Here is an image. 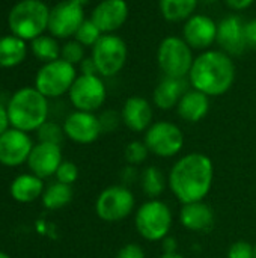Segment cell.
Listing matches in <instances>:
<instances>
[{
  "instance_id": "ba28073f",
  "label": "cell",
  "mask_w": 256,
  "mask_h": 258,
  "mask_svg": "<svg viewBox=\"0 0 256 258\" xmlns=\"http://www.w3.org/2000/svg\"><path fill=\"white\" fill-rule=\"evenodd\" d=\"M77 74L74 65L63 59L45 63L36 74V89L47 98H56L69 92Z\"/></svg>"
},
{
  "instance_id": "7a4b0ae2",
  "label": "cell",
  "mask_w": 256,
  "mask_h": 258,
  "mask_svg": "<svg viewBox=\"0 0 256 258\" xmlns=\"http://www.w3.org/2000/svg\"><path fill=\"white\" fill-rule=\"evenodd\" d=\"M235 80V63L229 54L222 50H205L192 65L189 82L193 89L208 97L226 94Z\"/></svg>"
},
{
  "instance_id": "603a6c76",
  "label": "cell",
  "mask_w": 256,
  "mask_h": 258,
  "mask_svg": "<svg viewBox=\"0 0 256 258\" xmlns=\"http://www.w3.org/2000/svg\"><path fill=\"white\" fill-rule=\"evenodd\" d=\"M44 183L42 178L36 177L35 174H23L14 178L11 183V197L23 204L32 203L42 197L44 194Z\"/></svg>"
},
{
  "instance_id": "484cf974",
  "label": "cell",
  "mask_w": 256,
  "mask_h": 258,
  "mask_svg": "<svg viewBox=\"0 0 256 258\" xmlns=\"http://www.w3.org/2000/svg\"><path fill=\"white\" fill-rule=\"evenodd\" d=\"M72 187L69 184H63L54 181L48 187H45L41 200L45 209L48 210H60L72 201Z\"/></svg>"
},
{
  "instance_id": "83f0119b",
  "label": "cell",
  "mask_w": 256,
  "mask_h": 258,
  "mask_svg": "<svg viewBox=\"0 0 256 258\" xmlns=\"http://www.w3.org/2000/svg\"><path fill=\"white\" fill-rule=\"evenodd\" d=\"M32 51L39 60L48 63V62L57 60L62 50L59 48V44L56 42L53 36L41 35L32 41Z\"/></svg>"
},
{
  "instance_id": "ac0fdd59",
  "label": "cell",
  "mask_w": 256,
  "mask_h": 258,
  "mask_svg": "<svg viewBox=\"0 0 256 258\" xmlns=\"http://www.w3.org/2000/svg\"><path fill=\"white\" fill-rule=\"evenodd\" d=\"M62 162L60 145L39 142L38 145H33L27 159V166L36 177L47 178L56 174Z\"/></svg>"
},
{
  "instance_id": "836d02e7",
  "label": "cell",
  "mask_w": 256,
  "mask_h": 258,
  "mask_svg": "<svg viewBox=\"0 0 256 258\" xmlns=\"http://www.w3.org/2000/svg\"><path fill=\"white\" fill-rule=\"evenodd\" d=\"M255 246L246 240H238L228 249V258H253Z\"/></svg>"
},
{
  "instance_id": "ffe728a7",
  "label": "cell",
  "mask_w": 256,
  "mask_h": 258,
  "mask_svg": "<svg viewBox=\"0 0 256 258\" xmlns=\"http://www.w3.org/2000/svg\"><path fill=\"white\" fill-rule=\"evenodd\" d=\"M181 225L193 233H208L214 227V212L204 201L183 204L180 212Z\"/></svg>"
},
{
  "instance_id": "8992f818",
  "label": "cell",
  "mask_w": 256,
  "mask_h": 258,
  "mask_svg": "<svg viewBox=\"0 0 256 258\" xmlns=\"http://www.w3.org/2000/svg\"><path fill=\"white\" fill-rule=\"evenodd\" d=\"M157 62L164 76L186 79L195 62L193 50L183 36H166L158 45Z\"/></svg>"
},
{
  "instance_id": "ab89813d",
  "label": "cell",
  "mask_w": 256,
  "mask_h": 258,
  "mask_svg": "<svg viewBox=\"0 0 256 258\" xmlns=\"http://www.w3.org/2000/svg\"><path fill=\"white\" fill-rule=\"evenodd\" d=\"M9 116H8V110L0 104V135H3L8 130L9 125Z\"/></svg>"
},
{
  "instance_id": "8d00e7d4",
  "label": "cell",
  "mask_w": 256,
  "mask_h": 258,
  "mask_svg": "<svg viewBox=\"0 0 256 258\" xmlns=\"http://www.w3.org/2000/svg\"><path fill=\"white\" fill-rule=\"evenodd\" d=\"M246 44L247 48L256 51V18H252L246 23Z\"/></svg>"
},
{
  "instance_id": "f1b7e54d",
  "label": "cell",
  "mask_w": 256,
  "mask_h": 258,
  "mask_svg": "<svg viewBox=\"0 0 256 258\" xmlns=\"http://www.w3.org/2000/svg\"><path fill=\"white\" fill-rule=\"evenodd\" d=\"M103 35L104 33L89 18V20H84L81 23V26L78 27V30L75 32L74 36H75V41H78L81 45H84V47H94Z\"/></svg>"
},
{
  "instance_id": "e0dca14e",
  "label": "cell",
  "mask_w": 256,
  "mask_h": 258,
  "mask_svg": "<svg viewBox=\"0 0 256 258\" xmlns=\"http://www.w3.org/2000/svg\"><path fill=\"white\" fill-rule=\"evenodd\" d=\"M128 18L125 0H101L92 11L91 20L103 33H113L121 29Z\"/></svg>"
},
{
  "instance_id": "f35d334b",
  "label": "cell",
  "mask_w": 256,
  "mask_h": 258,
  "mask_svg": "<svg viewBox=\"0 0 256 258\" xmlns=\"http://www.w3.org/2000/svg\"><path fill=\"white\" fill-rule=\"evenodd\" d=\"M253 2L255 0H225L228 8H231L232 11H244V9L250 8Z\"/></svg>"
},
{
  "instance_id": "1f68e13d",
  "label": "cell",
  "mask_w": 256,
  "mask_h": 258,
  "mask_svg": "<svg viewBox=\"0 0 256 258\" xmlns=\"http://www.w3.org/2000/svg\"><path fill=\"white\" fill-rule=\"evenodd\" d=\"M60 56L71 65L81 63V60L84 59V45H81L78 41H68L62 47Z\"/></svg>"
},
{
  "instance_id": "b9f144b4",
  "label": "cell",
  "mask_w": 256,
  "mask_h": 258,
  "mask_svg": "<svg viewBox=\"0 0 256 258\" xmlns=\"http://www.w3.org/2000/svg\"><path fill=\"white\" fill-rule=\"evenodd\" d=\"M160 258H184L181 254H177V252H164Z\"/></svg>"
},
{
  "instance_id": "d4e9b609",
  "label": "cell",
  "mask_w": 256,
  "mask_h": 258,
  "mask_svg": "<svg viewBox=\"0 0 256 258\" xmlns=\"http://www.w3.org/2000/svg\"><path fill=\"white\" fill-rule=\"evenodd\" d=\"M26 57L24 39L18 36L0 38V67H15Z\"/></svg>"
},
{
  "instance_id": "f546056e",
  "label": "cell",
  "mask_w": 256,
  "mask_h": 258,
  "mask_svg": "<svg viewBox=\"0 0 256 258\" xmlns=\"http://www.w3.org/2000/svg\"><path fill=\"white\" fill-rule=\"evenodd\" d=\"M38 138L39 142H45V144H54V145H60V142L63 141L65 132L63 127L54 124V122H44L38 130Z\"/></svg>"
},
{
  "instance_id": "2e32d148",
  "label": "cell",
  "mask_w": 256,
  "mask_h": 258,
  "mask_svg": "<svg viewBox=\"0 0 256 258\" xmlns=\"http://www.w3.org/2000/svg\"><path fill=\"white\" fill-rule=\"evenodd\" d=\"M220 50L226 54L240 56L247 50L246 44V23L238 15H228L217 23V39Z\"/></svg>"
},
{
  "instance_id": "d590c367",
  "label": "cell",
  "mask_w": 256,
  "mask_h": 258,
  "mask_svg": "<svg viewBox=\"0 0 256 258\" xmlns=\"http://www.w3.org/2000/svg\"><path fill=\"white\" fill-rule=\"evenodd\" d=\"M115 258H146V255L142 246H139L137 243H128L118 251Z\"/></svg>"
},
{
  "instance_id": "7402d4cb",
  "label": "cell",
  "mask_w": 256,
  "mask_h": 258,
  "mask_svg": "<svg viewBox=\"0 0 256 258\" xmlns=\"http://www.w3.org/2000/svg\"><path fill=\"white\" fill-rule=\"evenodd\" d=\"M210 110V97L198 89H189L180 100L177 112L187 122L202 121Z\"/></svg>"
},
{
  "instance_id": "7c38bea8",
  "label": "cell",
  "mask_w": 256,
  "mask_h": 258,
  "mask_svg": "<svg viewBox=\"0 0 256 258\" xmlns=\"http://www.w3.org/2000/svg\"><path fill=\"white\" fill-rule=\"evenodd\" d=\"M84 20L83 6L71 0H65L50 11L48 30L56 38H69L75 35Z\"/></svg>"
},
{
  "instance_id": "5bb4252c",
  "label": "cell",
  "mask_w": 256,
  "mask_h": 258,
  "mask_svg": "<svg viewBox=\"0 0 256 258\" xmlns=\"http://www.w3.org/2000/svg\"><path fill=\"white\" fill-rule=\"evenodd\" d=\"M183 39L192 50H210L217 39V23L205 14H195L184 23Z\"/></svg>"
},
{
  "instance_id": "ee69618b",
  "label": "cell",
  "mask_w": 256,
  "mask_h": 258,
  "mask_svg": "<svg viewBox=\"0 0 256 258\" xmlns=\"http://www.w3.org/2000/svg\"><path fill=\"white\" fill-rule=\"evenodd\" d=\"M204 3H208V5H213V3H216V2H219V0H202Z\"/></svg>"
},
{
  "instance_id": "30bf717a",
  "label": "cell",
  "mask_w": 256,
  "mask_h": 258,
  "mask_svg": "<svg viewBox=\"0 0 256 258\" xmlns=\"http://www.w3.org/2000/svg\"><path fill=\"white\" fill-rule=\"evenodd\" d=\"M143 142L149 153L158 157H174L184 147V133L174 122L157 121L145 132Z\"/></svg>"
},
{
  "instance_id": "3957f363",
  "label": "cell",
  "mask_w": 256,
  "mask_h": 258,
  "mask_svg": "<svg viewBox=\"0 0 256 258\" xmlns=\"http://www.w3.org/2000/svg\"><path fill=\"white\" fill-rule=\"evenodd\" d=\"M6 110L11 125L27 133L47 122L48 101L36 88H23L11 97Z\"/></svg>"
},
{
  "instance_id": "9c48e42d",
  "label": "cell",
  "mask_w": 256,
  "mask_h": 258,
  "mask_svg": "<svg viewBox=\"0 0 256 258\" xmlns=\"http://www.w3.org/2000/svg\"><path fill=\"white\" fill-rule=\"evenodd\" d=\"M134 204V195L128 187L110 186L98 195L95 201V212L104 222H119L133 213Z\"/></svg>"
},
{
  "instance_id": "60d3db41",
  "label": "cell",
  "mask_w": 256,
  "mask_h": 258,
  "mask_svg": "<svg viewBox=\"0 0 256 258\" xmlns=\"http://www.w3.org/2000/svg\"><path fill=\"white\" fill-rule=\"evenodd\" d=\"M163 240H164V252H175V248H177L175 239H174V237L169 239V236H167V237L163 239Z\"/></svg>"
},
{
  "instance_id": "9a60e30c",
  "label": "cell",
  "mask_w": 256,
  "mask_h": 258,
  "mask_svg": "<svg viewBox=\"0 0 256 258\" xmlns=\"http://www.w3.org/2000/svg\"><path fill=\"white\" fill-rule=\"evenodd\" d=\"M63 132L68 139L77 144H92L95 142L103 128L100 124V118L92 112L75 110L69 113L63 122Z\"/></svg>"
},
{
  "instance_id": "44dd1931",
  "label": "cell",
  "mask_w": 256,
  "mask_h": 258,
  "mask_svg": "<svg viewBox=\"0 0 256 258\" xmlns=\"http://www.w3.org/2000/svg\"><path fill=\"white\" fill-rule=\"evenodd\" d=\"M189 83L190 82L186 79L164 76L152 92L154 104L161 110H170L172 107H177L181 97L189 91Z\"/></svg>"
},
{
  "instance_id": "e575fe53",
  "label": "cell",
  "mask_w": 256,
  "mask_h": 258,
  "mask_svg": "<svg viewBox=\"0 0 256 258\" xmlns=\"http://www.w3.org/2000/svg\"><path fill=\"white\" fill-rule=\"evenodd\" d=\"M98 118H100V124H101L103 132H112V130H115L119 125V122L122 121L121 115L118 112H115V110H106Z\"/></svg>"
},
{
  "instance_id": "5b68a950",
  "label": "cell",
  "mask_w": 256,
  "mask_h": 258,
  "mask_svg": "<svg viewBox=\"0 0 256 258\" xmlns=\"http://www.w3.org/2000/svg\"><path fill=\"white\" fill-rule=\"evenodd\" d=\"M134 225L145 240H163L169 236L172 228V212L166 203L160 200H149L137 209Z\"/></svg>"
},
{
  "instance_id": "8fae6325",
  "label": "cell",
  "mask_w": 256,
  "mask_h": 258,
  "mask_svg": "<svg viewBox=\"0 0 256 258\" xmlns=\"http://www.w3.org/2000/svg\"><path fill=\"white\" fill-rule=\"evenodd\" d=\"M68 94L72 106L77 110L94 113L104 104L107 97V89L100 76L81 74L75 79Z\"/></svg>"
},
{
  "instance_id": "4316f807",
  "label": "cell",
  "mask_w": 256,
  "mask_h": 258,
  "mask_svg": "<svg viewBox=\"0 0 256 258\" xmlns=\"http://www.w3.org/2000/svg\"><path fill=\"white\" fill-rule=\"evenodd\" d=\"M140 186L146 197H149L151 200H157L166 187V180L163 177V172L157 166L145 168L143 172L140 174Z\"/></svg>"
},
{
  "instance_id": "d6986e66",
  "label": "cell",
  "mask_w": 256,
  "mask_h": 258,
  "mask_svg": "<svg viewBox=\"0 0 256 258\" xmlns=\"http://www.w3.org/2000/svg\"><path fill=\"white\" fill-rule=\"evenodd\" d=\"M122 122L131 132H146L152 124V107L143 97L133 95L127 98L121 112Z\"/></svg>"
},
{
  "instance_id": "6da1fadb",
  "label": "cell",
  "mask_w": 256,
  "mask_h": 258,
  "mask_svg": "<svg viewBox=\"0 0 256 258\" xmlns=\"http://www.w3.org/2000/svg\"><path fill=\"white\" fill-rule=\"evenodd\" d=\"M214 165L202 153H190L177 160L169 172L167 184L181 204L204 201L211 190Z\"/></svg>"
},
{
  "instance_id": "4fadbf2b",
  "label": "cell",
  "mask_w": 256,
  "mask_h": 258,
  "mask_svg": "<svg viewBox=\"0 0 256 258\" xmlns=\"http://www.w3.org/2000/svg\"><path fill=\"white\" fill-rule=\"evenodd\" d=\"M33 148L32 139L26 132L18 128H8L0 135V165L15 168L27 162Z\"/></svg>"
},
{
  "instance_id": "74e56055",
  "label": "cell",
  "mask_w": 256,
  "mask_h": 258,
  "mask_svg": "<svg viewBox=\"0 0 256 258\" xmlns=\"http://www.w3.org/2000/svg\"><path fill=\"white\" fill-rule=\"evenodd\" d=\"M80 68H81V74H86V76H98V70H97V65L94 62L92 57H84L80 63Z\"/></svg>"
},
{
  "instance_id": "cb8c5ba5",
  "label": "cell",
  "mask_w": 256,
  "mask_h": 258,
  "mask_svg": "<svg viewBox=\"0 0 256 258\" xmlns=\"http://www.w3.org/2000/svg\"><path fill=\"white\" fill-rule=\"evenodd\" d=\"M199 0H160V12L169 23H181L195 15Z\"/></svg>"
},
{
  "instance_id": "d6a6232c",
  "label": "cell",
  "mask_w": 256,
  "mask_h": 258,
  "mask_svg": "<svg viewBox=\"0 0 256 258\" xmlns=\"http://www.w3.org/2000/svg\"><path fill=\"white\" fill-rule=\"evenodd\" d=\"M54 175H56V181L72 186L77 181V178H78V168H77L75 163L63 160L60 163V166L57 168Z\"/></svg>"
},
{
  "instance_id": "277c9868",
  "label": "cell",
  "mask_w": 256,
  "mask_h": 258,
  "mask_svg": "<svg viewBox=\"0 0 256 258\" xmlns=\"http://www.w3.org/2000/svg\"><path fill=\"white\" fill-rule=\"evenodd\" d=\"M50 9L41 0H23L9 12V27L21 39H35L48 29Z\"/></svg>"
},
{
  "instance_id": "52a82bcc",
  "label": "cell",
  "mask_w": 256,
  "mask_h": 258,
  "mask_svg": "<svg viewBox=\"0 0 256 258\" xmlns=\"http://www.w3.org/2000/svg\"><path fill=\"white\" fill-rule=\"evenodd\" d=\"M128 57L125 41L115 33H104L92 47V59L97 65L98 74L103 77H113L122 71Z\"/></svg>"
},
{
  "instance_id": "7bdbcfd3",
  "label": "cell",
  "mask_w": 256,
  "mask_h": 258,
  "mask_svg": "<svg viewBox=\"0 0 256 258\" xmlns=\"http://www.w3.org/2000/svg\"><path fill=\"white\" fill-rule=\"evenodd\" d=\"M71 2H74V3H77V5H80V6H84L89 0H71Z\"/></svg>"
},
{
  "instance_id": "4dcf8cb0",
  "label": "cell",
  "mask_w": 256,
  "mask_h": 258,
  "mask_svg": "<svg viewBox=\"0 0 256 258\" xmlns=\"http://www.w3.org/2000/svg\"><path fill=\"white\" fill-rule=\"evenodd\" d=\"M148 147L145 145V142H140V141H133L130 142L127 147H125V160L128 165L134 166V165H140L146 160L148 157Z\"/></svg>"
},
{
  "instance_id": "bcb514c9",
  "label": "cell",
  "mask_w": 256,
  "mask_h": 258,
  "mask_svg": "<svg viewBox=\"0 0 256 258\" xmlns=\"http://www.w3.org/2000/svg\"><path fill=\"white\" fill-rule=\"evenodd\" d=\"M253 246H255V254H253V258H256V243L253 245Z\"/></svg>"
},
{
  "instance_id": "f6af8a7d",
  "label": "cell",
  "mask_w": 256,
  "mask_h": 258,
  "mask_svg": "<svg viewBox=\"0 0 256 258\" xmlns=\"http://www.w3.org/2000/svg\"><path fill=\"white\" fill-rule=\"evenodd\" d=\"M0 258H11L8 254H5V252H0Z\"/></svg>"
}]
</instances>
